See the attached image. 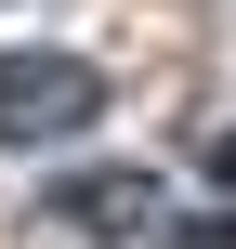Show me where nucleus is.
I'll return each instance as SVG.
<instances>
[{"instance_id":"obj_4","label":"nucleus","mask_w":236,"mask_h":249,"mask_svg":"<svg viewBox=\"0 0 236 249\" xmlns=\"http://www.w3.org/2000/svg\"><path fill=\"white\" fill-rule=\"evenodd\" d=\"M210 184H236V131H223V144H210Z\"/></svg>"},{"instance_id":"obj_2","label":"nucleus","mask_w":236,"mask_h":249,"mask_svg":"<svg viewBox=\"0 0 236 249\" xmlns=\"http://www.w3.org/2000/svg\"><path fill=\"white\" fill-rule=\"evenodd\" d=\"M53 223L131 236V223H158V184H145V171H66V184H53Z\"/></svg>"},{"instance_id":"obj_1","label":"nucleus","mask_w":236,"mask_h":249,"mask_svg":"<svg viewBox=\"0 0 236 249\" xmlns=\"http://www.w3.org/2000/svg\"><path fill=\"white\" fill-rule=\"evenodd\" d=\"M92 118H105V66L92 53H53V39L0 53V144H66Z\"/></svg>"},{"instance_id":"obj_3","label":"nucleus","mask_w":236,"mask_h":249,"mask_svg":"<svg viewBox=\"0 0 236 249\" xmlns=\"http://www.w3.org/2000/svg\"><path fill=\"white\" fill-rule=\"evenodd\" d=\"M158 249H236V210H210V223H171Z\"/></svg>"}]
</instances>
